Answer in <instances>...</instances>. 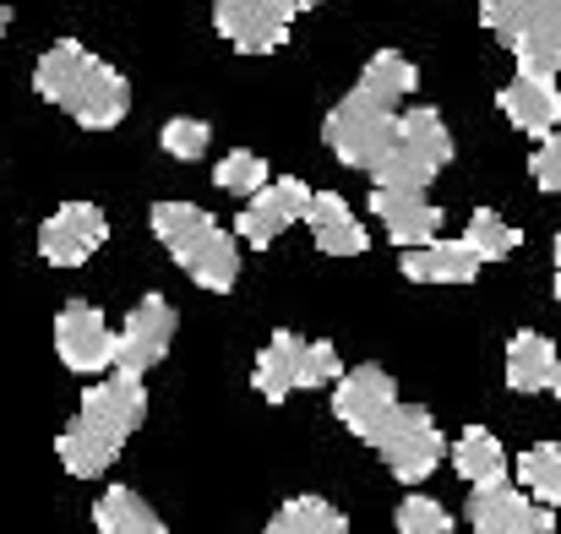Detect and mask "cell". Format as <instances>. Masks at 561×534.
Listing matches in <instances>:
<instances>
[{
	"label": "cell",
	"instance_id": "8fae6325",
	"mask_svg": "<svg viewBox=\"0 0 561 534\" xmlns=\"http://www.w3.org/2000/svg\"><path fill=\"white\" fill-rule=\"evenodd\" d=\"M289 0H218L213 11V27L240 49V55H273L284 38H289Z\"/></svg>",
	"mask_w": 561,
	"mask_h": 534
},
{
	"label": "cell",
	"instance_id": "9c48e42d",
	"mask_svg": "<svg viewBox=\"0 0 561 534\" xmlns=\"http://www.w3.org/2000/svg\"><path fill=\"white\" fill-rule=\"evenodd\" d=\"M306 207H311V185H306V180H267L262 191L245 196V207H240V218H234V235H240L251 251H262V246H273L295 218H306Z\"/></svg>",
	"mask_w": 561,
	"mask_h": 534
},
{
	"label": "cell",
	"instance_id": "484cf974",
	"mask_svg": "<svg viewBox=\"0 0 561 534\" xmlns=\"http://www.w3.org/2000/svg\"><path fill=\"white\" fill-rule=\"evenodd\" d=\"M463 240L474 246V257H480V262H502V257H513V251H518V240H524V235H518L502 213L480 207V213L469 218V235H463Z\"/></svg>",
	"mask_w": 561,
	"mask_h": 534
},
{
	"label": "cell",
	"instance_id": "d4e9b609",
	"mask_svg": "<svg viewBox=\"0 0 561 534\" xmlns=\"http://www.w3.org/2000/svg\"><path fill=\"white\" fill-rule=\"evenodd\" d=\"M518 480L546 502V508H561V442H540L518 458Z\"/></svg>",
	"mask_w": 561,
	"mask_h": 534
},
{
	"label": "cell",
	"instance_id": "6da1fadb",
	"mask_svg": "<svg viewBox=\"0 0 561 534\" xmlns=\"http://www.w3.org/2000/svg\"><path fill=\"white\" fill-rule=\"evenodd\" d=\"M142 414H148L142 376L115 371L110 382H93V387L82 393L77 420H71V425L60 431V442H55V453H60L66 475H77V480L104 475V469L115 464V453L131 442V431L142 425Z\"/></svg>",
	"mask_w": 561,
	"mask_h": 534
},
{
	"label": "cell",
	"instance_id": "277c9868",
	"mask_svg": "<svg viewBox=\"0 0 561 534\" xmlns=\"http://www.w3.org/2000/svg\"><path fill=\"white\" fill-rule=\"evenodd\" d=\"M355 436L371 442L376 453L387 458V469H392L398 480H409V486L425 480V475H436L442 458H447V442H442L431 409H420V404H398V398H392L381 414H371Z\"/></svg>",
	"mask_w": 561,
	"mask_h": 534
},
{
	"label": "cell",
	"instance_id": "4316f807",
	"mask_svg": "<svg viewBox=\"0 0 561 534\" xmlns=\"http://www.w3.org/2000/svg\"><path fill=\"white\" fill-rule=\"evenodd\" d=\"M518 55L524 77H561V33H529L518 44H507Z\"/></svg>",
	"mask_w": 561,
	"mask_h": 534
},
{
	"label": "cell",
	"instance_id": "d6986e66",
	"mask_svg": "<svg viewBox=\"0 0 561 534\" xmlns=\"http://www.w3.org/2000/svg\"><path fill=\"white\" fill-rule=\"evenodd\" d=\"M300 360H306V339L295 333H273V344L256 355V393L267 404H284L300 387Z\"/></svg>",
	"mask_w": 561,
	"mask_h": 534
},
{
	"label": "cell",
	"instance_id": "f546056e",
	"mask_svg": "<svg viewBox=\"0 0 561 534\" xmlns=\"http://www.w3.org/2000/svg\"><path fill=\"white\" fill-rule=\"evenodd\" d=\"M392 519H398V534H453V513L431 497H409Z\"/></svg>",
	"mask_w": 561,
	"mask_h": 534
},
{
	"label": "cell",
	"instance_id": "52a82bcc",
	"mask_svg": "<svg viewBox=\"0 0 561 534\" xmlns=\"http://www.w3.org/2000/svg\"><path fill=\"white\" fill-rule=\"evenodd\" d=\"M175 328H181V317H175V306H170L164 295L137 300L131 317H126V328H121V339H115V371H126V376H148L159 360L170 355Z\"/></svg>",
	"mask_w": 561,
	"mask_h": 534
},
{
	"label": "cell",
	"instance_id": "5b68a950",
	"mask_svg": "<svg viewBox=\"0 0 561 534\" xmlns=\"http://www.w3.org/2000/svg\"><path fill=\"white\" fill-rule=\"evenodd\" d=\"M447 159H453L447 121H442L436 110H409V115H398V137H392V148L371 164V175H376V185L425 191L431 180L442 175Z\"/></svg>",
	"mask_w": 561,
	"mask_h": 534
},
{
	"label": "cell",
	"instance_id": "2e32d148",
	"mask_svg": "<svg viewBox=\"0 0 561 534\" xmlns=\"http://www.w3.org/2000/svg\"><path fill=\"white\" fill-rule=\"evenodd\" d=\"M480 257L469 240H425V246H403V279L414 284H474Z\"/></svg>",
	"mask_w": 561,
	"mask_h": 534
},
{
	"label": "cell",
	"instance_id": "8d00e7d4",
	"mask_svg": "<svg viewBox=\"0 0 561 534\" xmlns=\"http://www.w3.org/2000/svg\"><path fill=\"white\" fill-rule=\"evenodd\" d=\"M557 300H561V273H557Z\"/></svg>",
	"mask_w": 561,
	"mask_h": 534
},
{
	"label": "cell",
	"instance_id": "7c38bea8",
	"mask_svg": "<svg viewBox=\"0 0 561 534\" xmlns=\"http://www.w3.org/2000/svg\"><path fill=\"white\" fill-rule=\"evenodd\" d=\"M469 524H474V534H551L557 508H540L524 491H513L507 480H496V486H474Z\"/></svg>",
	"mask_w": 561,
	"mask_h": 534
},
{
	"label": "cell",
	"instance_id": "4fadbf2b",
	"mask_svg": "<svg viewBox=\"0 0 561 534\" xmlns=\"http://www.w3.org/2000/svg\"><path fill=\"white\" fill-rule=\"evenodd\" d=\"M371 207H376V218H381V229H387L398 246H425V240H436V229H442V207H436L425 191L376 185Z\"/></svg>",
	"mask_w": 561,
	"mask_h": 534
},
{
	"label": "cell",
	"instance_id": "7a4b0ae2",
	"mask_svg": "<svg viewBox=\"0 0 561 534\" xmlns=\"http://www.w3.org/2000/svg\"><path fill=\"white\" fill-rule=\"evenodd\" d=\"M33 88H38L55 110H66L77 126H88V132H110V126H121L126 110H131L126 77H121L110 60H99L93 49L71 44V38H60L55 49L38 55Z\"/></svg>",
	"mask_w": 561,
	"mask_h": 534
},
{
	"label": "cell",
	"instance_id": "e575fe53",
	"mask_svg": "<svg viewBox=\"0 0 561 534\" xmlns=\"http://www.w3.org/2000/svg\"><path fill=\"white\" fill-rule=\"evenodd\" d=\"M5 22H11V11H5V0H0V33H5Z\"/></svg>",
	"mask_w": 561,
	"mask_h": 534
},
{
	"label": "cell",
	"instance_id": "d6a6232c",
	"mask_svg": "<svg viewBox=\"0 0 561 534\" xmlns=\"http://www.w3.org/2000/svg\"><path fill=\"white\" fill-rule=\"evenodd\" d=\"M311 5H322V0H289V11H311Z\"/></svg>",
	"mask_w": 561,
	"mask_h": 534
},
{
	"label": "cell",
	"instance_id": "e0dca14e",
	"mask_svg": "<svg viewBox=\"0 0 561 534\" xmlns=\"http://www.w3.org/2000/svg\"><path fill=\"white\" fill-rule=\"evenodd\" d=\"M392 398H398V387H392V376H387L381 365H355V371H344V376H339L333 414H339L350 431H360V425H366L371 414H381Z\"/></svg>",
	"mask_w": 561,
	"mask_h": 534
},
{
	"label": "cell",
	"instance_id": "ba28073f",
	"mask_svg": "<svg viewBox=\"0 0 561 534\" xmlns=\"http://www.w3.org/2000/svg\"><path fill=\"white\" fill-rule=\"evenodd\" d=\"M55 355H60L66 371H77V376L110 371V365H115V333H110L104 311L88 306V300L60 306V317H55Z\"/></svg>",
	"mask_w": 561,
	"mask_h": 534
},
{
	"label": "cell",
	"instance_id": "ffe728a7",
	"mask_svg": "<svg viewBox=\"0 0 561 534\" xmlns=\"http://www.w3.org/2000/svg\"><path fill=\"white\" fill-rule=\"evenodd\" d=\"M93 524H99V534H170L164 519L131 486H110L99 497V508H93Z\"/></svg>",
	"mask_w": 561,
	"mask_h": 534
},
{
	"label": "cell",
	"instance_id": "9a60e30c",
	"mask_svg": "<svg viewBox=\"0 0 561 534\" xmlns=\"http://www.w3.org/2000/svg\"><path fill=\"white\" fill-rule=\"evenodd\" d=\"M306 224H311V240H317V251H328V257H360V251L371 246L366 224L350 213V202H344L339 191H322V196L311 191Z\"/></svg>",
	"mask_w": 561,
	"mask_h": 534
},
{
	"label": "cell",
	"instance_id": "4dcf8cb0",
	"mask_svg": "<svg viewBox=\"0 0 561 534\" xmlns=\"http://www.w3.org/2000/svg\"><path fill=\"white\" fill-rule=\"evenodd\" d=\"M344 365H339V350L333 344H306V360H300V387H322V382H339Z\"/></svg>",
	"mask_w": 561,
	"mask_h": 534
},
{
	"label": "cell",
	"instance_id": "44dd1931",
	"mask_svg": "<svg viewBox=\"0 0 561 534\" xmlns=\"http://www.w3.org/2000/svg\"><path fill=\"white\" fill-rule=\"evenodd\" d=\"M551 371H557L551 339L513 333V344H507V382H513V393H546L551 387Z\"/></svg>",
	"mask_w": 561,
	"mask_h": 534
},
{
	"label": "cell",
	"instance_id": "30bf717a",
	"mask_svg": "<svg viewBox=\"0 0 561 534\" xmlns=\"http://www.w3.org/2000/svg\"><path fill=\"white\" fill-rule=\"evenodd\" d=\"M104 240H110L104 213H99L93 202H66V207H55V213L44 218V229H38V257H44L49 268H82Z\"/></svg>",
	"mask_w": 561,
	"mask_h": 534
},
{
	"label": "cell",
	"instance_id": "3957f363",
	"mask_svg": "<svg viewBox=\"0 0 561 534\" xmlns=\"http://www.w3.org/2000/svg\"><path fill=\"white\" fill-rule=\"evenodd\" d=\"M153 235L170 246V257L181 262V273H186L191 284H202L207 295L234 289V279H240L234 235H224L202 207H191V202H159L153 207Z\"/></svg>",
	"mask_w": 561,
	"mask_h": 534
},
{
	"label": "cell",
	"instance_id": "603a6c76",
	"mask_svg": "<svg viewBox=\"0 0 561 534\" xmlns=\"http://www.w3.org/2000/svg\"><path fill=\"white\" fill-rule=\"evenodd\" d=\"M414 60L409 55H398V49H381V55H371L366 60V71H360V93L366 99H376V104H403L409 93H414Z\"/></svg>",
	"mask_w": 561,
	"mask_h": 534
},
{
	"label": "cell",
	"instance_id": "8992f818",
	"mask_svg": "<svg viewBox=\"0 0 561 534\" xmlns=\"http://www.w3.org/2000/svg\"><path fill=\"white\" fill-rule=\"evenodd\" d=\"M322 137H328V148H333L350 170H371L376 159L392 148V137H398V115L355 88L344 104H333V110H328Z\"/></svg>",
	"mask_w": 561,
	"mask_h": 534
},
{
	"label": "cell",
	"instance_id": "ac0fdd59",
	"mask_svg": "<svg viewBox=\"0 0 561 534\" xmlns=\"http://www.w3.org/2000/svg\"><path fill=\"white\" fill-rule=\"evenodd\" d=\"M480 22L502 44H518L529 33H561V0H485Z\"/></svg>",
	"mask_w": 561,
	"mask_h": 534
},
{
	"label": "cell",
	"instance_id": "83f0119b",
	"mask_svg": "<svg viewBox=\"0 0 561 534\" xmlns=\"http://www.w3.org/2000/svg\"><path fill=\"white\" fill-rule=\"evenodd\" d=\"M213 180H218V191H229V196H251V191H262L267 185V159H256V154H229L218 170H213Z\"/></svg>",
	"mask_w": 561,
	"mask_h": 534
},
{
	"label": "cell",
	"instance_id": "1f68e13d",
	"mask_svg": "<svg viewBox=\"0 0 561 534\" xmlns=\"http://www.w3.org/2000/svg\"><path fill=\"white\" fill-rule=\"evenodd\" d=\"M529 175L540 191H561V137H540V148H535V159H529Z\"/></svg>",
	"mask_w": 561,
	"mask_h": 534
},
{
	"label": "cell",
	"instance_id": "5bb4252c",
	"mask_svg": "<svg viewBox=\"0 0 561 534\" xmlns=\"http://www.w3.org/2000/svg\"><path fill=\"white\" fill-rule=\"evenodd\" d=\"M502 115L518 126V132H529V137H551L561 126V88L551 77H513L507 88H502Z\"/></svg>",
	"mask_w": 561,
	"mask_h": 534
},
{
	"label": "cell",
	"instance_id": "f1b7e54d",
	"mask_svg": "<svg viewBox=\"0 0 561 534\" xmlns=\"http://www.w3.org/2000/svg\"><path fill=\"white\" fill-rule=\"evenodd\" d=\"M164 154L170 159H202L207 154V143H213V132H207V121H191V115H175V121H164Z\"/></svg>",
	"mask_w": 561,
	"mask_h": 534
},
{
	"label": "cell",
	"instance_id": "cb8c5ba5",
	"mask_svg": "<svg viewBox=\"0 0 561 534\" xmlns=\"http://www.w3.org/2000/svg\"><path fill=\"white\" fill-rule=\"evenodd\" d=\"M262 534H350V519L322 497H289Z\"/></svg>",
	"mask_w": 561,
	"mask_h": 534
},
{
	"label": "cell",
	"instance_id": "d590c367",
	"mask_svg": "<svg viewBox=\"0 0 561 534\" xmlns=\"http://www.w3.org/2000/svg\"><path fill=\"white\" fill-rule=\"evenodd\" d=\"M557 273H561V235H557Z\"/></svg>",
	"mask_w": 561,
	"mask_h": 534
},
{
	"label": "cell",
	"instance_id": "7402d4cb",
	"mask_svg": "<svg viewBox=\"0 0 561 534\" xmlns=\"http://www.w3.org/2000/svg\"><path fill=\"white\" fill-rule=\"evenodd\" d=\"M453 469L463 475L469 491L474 486H496V480H507V453H502V442L491 431H463V442L453 447Z\"/></svg>",
	"mask_w": 561,
	"mask_h": 534
},
{
	"label": "cell",
	"instance_id": "836d02e7",
	"mask_svg": "<svg viewBox=\"0 0 561 534\" xmlns=\"http://www.w3.org/2000/svg\"><path fill=\"white\" fill-rule=\"evenodd\" d=\"M551 387H557V398H561V360H557V371H551Z\"/></svg>",
	"mask_w": 561,
	"mask_h": 534
}]
</instances>
